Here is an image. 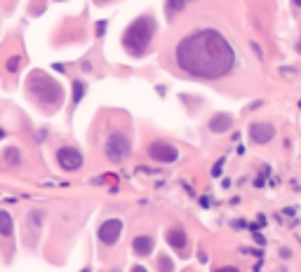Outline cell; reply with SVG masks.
Segmentation results:
<instances>
[{
	"label": "cell",
	"mask_w": 301,
	"mask_h": 272,
	"mask_svg": "<svg viewBox=\"0 0 301 272\" xmlns=\"http://www.w3.org/2000/svg\"><path fill=\"white\" fill-rule=\"evenodd\" d=\"M174 61L186 75L198 80H219L233 71L236 52L214 28H200L177 42Z\"/></svg>",
	"instance_id": "cell-1"
},
{
	"label": "cell",
	"mask_w": 301,
	"mask_h": 272,
	"mask_svg": "<svg viewBox=\"0 0 301 272\" xmlns=\"http://www.w3.org/2000/svg\"><path fill=\"white\" fill-rule=\"evenodd\" d=\"M153 35H155V19L153 14H141L129 24L125 33H122V47L129 56H144L153 45Z\"/></svg>",
	"instance_id": "cell-2"
},
{
	"label": "cell",
	"mask_w": 301,
	"mask_h": 272,
	"mask_svg": "<svg viewBox=\"0 0 301 272\" xmlns=\"http://www.w3.org/2000/svg\"><path fill=\"white\" fill-rule=\"evenodd\" d=\"M26 92L33 96L35 104H40L43 108H50V110L59 108L61 101H64V87L57 82L54 78L40 73V71H35V73L29 78Z\"/></svg>",
	"instance_id": "cell-3"
},
{
	"label": "cell",
	"mask_w": 301,
	"mask_h": 272,
	"mask_svg": "<svg viewBox=\"0 0 301 272\" xmlns=\"http://www.w3.org/2000/svg\"><path fill=\"white\" fill-rule=\"evenodd\" d=\"M129 150H132V141L125 132H113L104 143V153L111 162H122L129 155Z\"/></svg>",
	"instance_id": "cell-4"
},
{
	"label": "cell",
	"mask_w": 301,
	"mask_h": 272,
	"mask_svg": "<svg viewBox=\"0 0 301 272\" xmlns=\"http://www.w3.org/2000/svg\"><path fill=\"white\" fill-rule=\"evenodd\" d=\"M146 153L153 162H160V164H170L179 160V148L172 146L170 141H150Z\"/></svg>",
	"instance_id": "cell-5"
},
{
	"label": "cell",
	"mask_w": 301,
	"mask_h": 272,
	"mask_svg": "<svg viewBox=\"0 0 301 272\" xmlns=\"http://www.w3.org/2000/svg\"><path fill=\"white\" fill-rule=\"evenodd\" d=\"M57 162L64 171H78L83 167V153L73 146H61L57 150Z\"/></svg>",
	"instance_id": "cell-6"
},
{
	"label": "cell",
	"mask_w": 301,
	"mask_h": 272,
	"mask_svg": "<svg viewBox=\"0 0 301 272\" xmlns=\"http://www.w3.org/2000/svg\"><path fill=\"white\" fill-rule=\"evenodd\" d=\"M120 235H122V220L120 218L104 220V223L99 225V230H97V237H99V242H101L104 246H113V244L120 240Z\"/></svg>",
	"instance_id": "cell-7"
},
{
	"label": "cell",
	"mask_w": 301,
	"mask_h": 272,
	"mask_svg": "<svg viewBox=\"0 0 301 272\" xmlns=\"http://www.w3.org/2000/svg\"><path fill=\"white\" fill-rule=\"evenodd\" d=\"M165 240H167V244H170V249H174V251H179L181 256H186V249H188V235H186V230L183 228H179V225H172V228H167L165 230Z\"/></svg>",
	"instance_id": "cell-8"
},
{
	"label": "cell",
	"mask_w": 301,
	"mask_h": 272,
	"mask_svg": "<svg viewBox=\"0 0 301 272\" xmlns=\"http://www.w3.org/2000/svg\"><path fill=\"white\" fill-rule=\"evenodd\" d=\"M273 136H275V127L271 122H254L249 127V138L254 143H269L273 141Z\"/></svg>",
	"instance_id": "cell-9"
},
{
	"label": "cell",
	"mask_w": 301,
	"mask_h": 272,
	"mask_svg": "<svg viewBox=\"0 0 301 272\" xmlns=\"http://www.w3.org/2000/svg\"><path fill=\"white\" fill-rule=\"evenodd\" d=\"M153 246H155V240L150 237V235H139V237H134L132 240V251L141 256V258H146L153 253Z\"/></svg>",
	"instance_id": "cell-10"
},
{
	"label": "cell",
	"mask_w": 301,
	"mask_h": 272,
	"mask_svg": "<svg viewBox=\"0 0 301 272\" xmlns=\"http://www.w3.org/2000/svg\"><path fill=\"white\" fill-rule=\"evenodd\" d=\"M231 127H233V117L231 115H214L210 120V132H214V134H224Z\"/></svg>",
	"instance_id": "cell-11"
},
{
	"label": "cell",
	"mask_w": 301,
	"mask_h": 272,
	"mask_svg": "<svg viewBox=\"0 0 301 272\" xmlns=\"http://www.w3.org/2000/svg\"><path fill=\"white\" fill-rule=\"evenodd\" d=\"M188 2H193V0H165V14H167V19L177 17Z\"/></svg>",
	"instance_id": "cell-12"
},
{
	"label": "cell",
	"mask_w": 301,
	"mask_h": 272,
	"mask_svg": "<svg viewBox=\"0 0 301 272\" xmlns=\"http://www.w3.org/2000/svg\"><path fill=\"white\" fill-rule=\"evenodd\" d=\"M12 232H14V220H12L10 211L0 209V235H2V237H10Z\"/></svg>",
	"instance_id": "cell-13"
},
{
	"label": "cell",
	"mask_w": 301,
	"mask_h": 272,
	"mask_svg": "<svg viewBox=\"0 0 301 272\" xmlns=\"http://www.w3.org/2000/svg\"><path fill=\"white\" fill-rule=\"evenodd\" d=\"M5 162H7V164H19V162H22L19 148H7V150H5Z\"/></svg>",
	"instance_id": "cell-14"
},
{
	"label": "cell",
	"mask_w": 301,
	"mask_h": 272,
	"mask_svg": "<svg viewBox=\"0 0 301 272\" xmlns=\"http://www.w3.org/2000/svg\"><path fill=\"white\" fill-rule=\"evenodd\" d=\"M83 94H85V82L83 80H73V104H80Z\"/></svg>",
	"instance_id": "cell-15"
},
{
	"label": "cell",
	"mask_w": 301,
	"mask_h": 272,
	"mask_svg": "<svg viewBox=\"0 0 301 272\" xmlns=\"http://www.w3.org/2000/svg\"><path fill=\"white\" fill-rule=\"evenodd\" d=\"M19 66H22V56H10L7 63H5V68H7L10 73H17V71H19Z\"/></svg>",
	"instance_id": "cell-16"
},
{
	"label": "cell",
	"mask_w": 301,
	"mask_h": 272,
	"mask_svg": "<svg viewBox=\"0 0 301 272\" xmlns=\"http://www.w3.org/2000/svg\"><path fill=\"white\" fill-rule=\"evenodd\" d=\"M172 270H174V263L167 256H160V272H172Z\"/></svg>",
	"instance_id": "cell-17"
},
{
	"label": "cell",
	"mask_w": 301,
	"mask_h": 272,
	"mask_svg": "<svg viewBox=\"0 0 301 272\" xmlns=\"http://www.w3.org/2000/svg\"><path fill=\"white\" fill-rule=\"evenodd\" d=\"M214 272H238V268H233V265H226V268H219V270Z\"/></svg>",
	"instance_id": "cell-18"
},
{
	"label": "cell",
	"mask_w": 301,
	"mask_h": 272,
	"mask_svg": "<svg viewBox=\"0 0 301 272\" xmlns=\"http://www.w3.org/2000/svg\"><path fill=\"white\" fill-rule=\"evenodd\" d=\"M129 272H149V270H146L144 265H132V270H129Z\"/></svg>",
	"instance_id": "cell-19"
},
{
	"label": "cell",
	"mask_w": 301,
	"mask_h": 272,
	"mask_svg": "<svg viewBox=\"0 0 301 272\" xmlns=\"http://www.w3.org/2000/svg\"><path fill=\"white\" fill-rule=\"evenodd\" d=\"M294 5H297V7H301V0H294Z\"/></svg>",
	"instance_id": "cell-20"
},
{
	"label": "cell",
	"mask_w": 301,
	"mask_h": 272,
	"mask_svg": "<svg viewBox=\"0 0 301 272\" xmlns=\"http://www.w3.org/2000/svg\"><path fill=\"white\" fill-rule=\"evenodd\" d=\"M297 50H299V52H301V38H299V45H297Z\"/></svg>",
	"instance_id": "cell-21"
},
{
	"label": "cell",
	"mask_w": 301,
	"mask_h": 272,
	"mask_svg": "<svg viewBox=\"0 0 301 272\" xmlns=\"http://www.w3.org/2000/svg\"><path fill=\"white\" fill-rule=\"evenodd\" d=\"M2 136H5V134H2V129H0V138H2Z\"/></svg>",
	"instance_id": "cell-22"
},
{
	"label": "cell",
	"mask_w": 301,
	"mask_h": 272,
	"mask_svg": "<svg viewBox=\"0 0 301 272\" xmlns=\"http://www.w3.org/2000/svg\"><path fill=\"white\" fill-rule=\"evenodd\" d=\"M101 2H108V0H101Z\"/></svg>",
	"instance_id": "cell-23"
}]
</instances>
